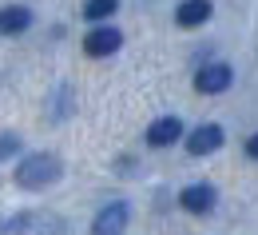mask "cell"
<instances>
[{"instance_id": "5b68a950", "label": "cell", "mask_w": 258, "mask_h": 235, "mask_svg": "<svg viewBox=\"0 0 258 235\" xmlns=\"http://www.w3.org/2000/svg\"><path fill=\"white\" fill-rule=\"evenodd\" d=\"M223 148V128L219 124H203V128H195L187 135V152L191 156H211V152H219Z\"/></svg>"}, {"instance_id": "ba28073f", "label": "cell", "mask_w": 258, "mask_h": 235, "mask_svg": "<svg viewBox=\"0 0 258 235\" xmlns=\"http://www.w3.org/2000/svg\"><path fill=\"white\" fill-rule=\"evenodd\" d=\"M179 203H183L187 211H195V215H203V211L215 207V187H211V183H191V187L179 196Z\"/></svg>"}, {"instance_id": "6da1fadb", "label": "cell", "mask_w": 258, "mask_h": 235, "mask_svg": "<svg viewBox=\"0 0 258 235\" xmlns=\"http://www.w3.org/2000/svg\"><path fill=\"white\" fill-rule=\"evenodd\" d=\"M60 179V160L56 156H48V152H40V156H28V160H20V168H16V183L20 187H48V183H56Z\"/></svg>"}, {"instance_id": "8fae6325", "label": "cell", "mask_w": 258, "mask_h": 235, "mask_svg": "<svg viewBox=\"0 0 258 235\" xmlns=\"http://www.w3.org/2000/svg\"><path fill=\"white\" fill-rule=\"evenodd\" d=\"M12 152H20V139H16V135H4V139H0V160L12 156Z\"/></svg>"}, {"instance_id": "7c38bea8", "label": "cell", "mask_w": 258, "mask_h": 235, "mask_svg": "<svg viewBox=\"0 0 258 235\" xmlns=\"http://www.w3.org/2000/svg\"><path fill=\"white\" fill-rule=\"evenodd\" d=\"M246 156H250V160H258V135H250V139H246Z\"/></svg>"}, {"instance_id": "9c48e42d", "label": "cell", "mask_w": 258, "mask_h": 235, "mask_svg": "<svg viewBox=\"0 0 258 235\" xmlns=\"http://www.w3.org/2000/svg\"><path fill=\"white\" fill-rule=\"evenodd\" d=\"M28 24H32V12L28 8H20V4L0 8V36H16V32H24Z\"/></svg>"}, {"instance_id": "7a4b0ae2", "label": "cell", "mask_w": 258, "mask_h": 235, "mask_svg": "<svg viewBox=\"0 0 258 235\" xmlns=\"http://www.w3.org/2000/svg\"><path fill=\"white\" fill-rule=\"evenodd\" d=\"M230 80H234V72L226 64H203L195 72V92H203V96H219L230 88Z\"/></svg>"}, {"instance_id": "277c9868", "label": "cell", "mask_w": 258, "mask_h": 235, "mask_svg": "<svg viewBox=\"0 0 258 235\" xmlns=\"http://www.w3.org/2000/svg\"><path fill=\"white\" fill-rule=\"evenodd\" d=\"M127 227V203H107L92 223V235H123Z\"/></svg>"}, {"instance_id": "30bf717a", "label": "cell", "mask_w": 258, "mask_h": 235, "mask_svg": "<svg viewBox=\"0 0 258 235\" xmlns=\"http://www.w3.org/2000/svg\"><path fill=\"white\" fill-rule=\"evenodd\" d=\"M115 8H119V0H88V4H84V16H88V20H107Z\"/></svg>"}, {"instance_id": "8992f818", "label": "cell", "mask_w": 258, "mask_h": 235, "mask_svg": "<svg viewBox=\"0 0 258 235\" xmlns=\"http://www.w3.org/2000/svg\"><path fill=\"white\" fill-rule=\"evenodd\" d=\"M175 20L179 28H199L203 20H211V0H183L175 8Z\"/></svg>"}, {"instance_id": "52a82bcc", "label": "cell", "mask_w": 258, "mask_h": 235, "mask_svg": "<svg viewBox=\"0 0 258 235\" xmlns=\"http://www.w3.org/2000/svg\"><path fill=\"white\" fill-rule=\"evenodd\" d=\"M183 135V124L175 120V116H163V120H155L151 128H147V144L151 148H167V144H175Z\"/></svg>"}, {"instance_id": "3957f363", "label": "cell", "mask_w": 258, "mask_h": 235, "mask_svg": "<svg viewBox=\"0 0 258 235\" xmlns=\"http://www.w3.org/2000/svg\"><path fill=\"white\" fill-rule=\"evenodd\" d=\"M119 44H123L119 28H107V24H99V28H92V32L84 36V52L88 56H111Z\"/></svg>"}]
</instances>
